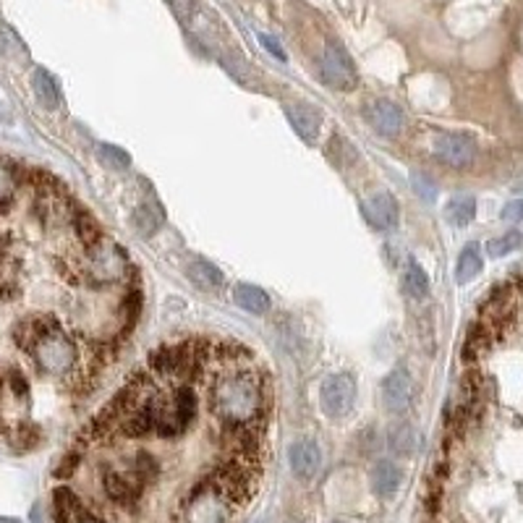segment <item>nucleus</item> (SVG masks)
I'll use <instances>...</instances> for the list:
<instances>
[{
    "mask_svg": "<svg viewBox=\"0 0 523 523\" xmlns=\"http://www.w3.org/2000/svg\"><path fill=\"white\" fill-rule=\"evenodd\" d=\"M16 343L35 358L45 375L79 377V348L55 317H29L16 325Z\"/></svg>",
    "mask_w": 523,
    "mask_h": 523,
    "instance_id": "obj_1",
    "label": "nucleus"
},
{
    "mask_svg": "<svg viewBox=\"0 0 523 523\" xmlns=\"http://www.w3.org/2000/svg\"><path fill=\"white\" fill-rule=\"evenodd\" d=\"M516 307H518V296L513 291V286H500L489 293V298L484 301L479 312V325L487 327L495 337H500L516 319Z\"/></svg>",
    "mask_w": 523,
    "mask_h": 523,
    "instance_id": "obj_2",
    "label": "nucleus"
},
{
    "mask_svg": "<svg viewBox=\"0 0 523 523\" xmlns=\"http://www.w3.org/2000/svg\"><path fill=\"white\" fill-rule=\"evenodd\" d=\"M356 379L346 372L330 375L319 387V406L322 414L330 418H343L354 411Z\"/></svg>",
    "mask_w": 523,
    "mask_h": 523,
    "instance_id": "obj_3",
    "label": "nucleus"
},
{
    "mask_svg": "<svg viewBox=\"0 0 523 523\" xmlns=\"http://www.w3.org/2000/svg\"><path fill=\"white\" fill-rule=\"evenodd\" d=\"M319 71H322V79L325 84H330L333 89H354L356 86V68L351 55L346 53V47L340 42H327L325 50H322V61H319Z\"/></svg>",
    "mask_w": 523,
    "mask_h": 523,
    "instance_id": "obj_4",
    "label": "nucleus"
},
{
    "mask_svg": "<svg viewBox=\"0 0 523 523\" xmlns=\"http://www.w3.org/2000/svg\"><path fill=\"white\" fill-rule=\"evenodd\" d=\"M435 157L448 167H468L477 160V142L468 134L445 131L435 139Z\"/></svg>",
    "mask_w": 523,
    "mask_h": 523,
    "instance_id": "obj_5",
    "label": "nucleus"
},
{
    "mask_svg": "<svg viewBox=\"0 0 523 523\" xmlns=\"http://www.w3.org/2000/svg\"><path fill=\"white\" fill-rule=\"evenodd\" d=\"M411 400H414V379L408 375V369L396 367L382 382V403L390 414L400 417L411 408Z\"/></svg>",
    "mask_w": 523,
    "mask_h": 523,
    "instance_id": "obj_6",
    "label": "nucleus"
},
{
    "mask_svg": "<svg viewBox=\"0 0 523 523\" xmlns=\"http://www.w3.org/2000/svg\"><path fill=\"white\" fill-rule=\"evenodd\" d=\"M364 217L375 226L377 230L396 228L397 217H400V207H397L396 196L387 191H379L369 199V205H364Z\"/></svg>",
    "mask_w": 523,
    "mask_h": 523,
    "instance_id": "obj_7",
    "label": "nucleus"
},
{
    "mask_svg": "<svg viewBox=\"0 0 523 523\" xmlns=\"http://www.w3.org/2000/svg\"><path fill=\"white\" fill-rule=\"evenodd\" d=\"M286 116H288V121H291L293 131H296L301 139H307V142H317L319 128H322V116L314 110L312 105L288 103L286 105Z\"/></svg>",
    "mask_w": 523,
    "mask_h": 523,
    "instance_id": "obj_8",
    "label": "nucleus"
},
{
    "mask_svg": "<svg viewBox=\"0 0 523 523\" xmlns=\"http://www.w3.org/2000/svg\"><path fill=\"white\" fill-rule=\"evenodd\" d=\"M319 463H322V456H319V448L314 445L312 439H298V442H293L291 471L298 479H312L314 474L319 471Z\"/></svg>",
    "mask_w": 523,
    "mask_h": 523,
    "instance_id": "obj_9",
    "label": "nucleus"
},
{
    "mask_svg": "<svg viewBox=\"0 0 523 523\" xmlns=\"http://www.w3.org/2000/svg\"><path fill=\"white\" fill-rule=\"evenodd\" d=\"M369 121H372L379 136H397L400 128H403V113L390 100H377L372 105V110H369Z\"/></svg>",
    "mask_w": 523,
    "mask_h": 523,
    "instance_id": "obj_10",
    "label": "nucleus"
},
{
    "mask_svg": "<svg viewBox=\"0 0 523 523\" xmlns=\"http://www.w3.org/2000/svg\"><path fill=\"white\" fill-rule=\"evenodd\" d=\"M163 223H166V212L157 205L155 196H149L145 205H139L134 212V228L139 230V236H145V238H152L157 230L163 228Z\"/></svg>",
    "mask_w": 523,
    "mask_h": 523,
    "instance_id": "obj_11",
    "label": "nucleus"
},
{
    "mask_svg": "<svg viewBox=\"0 0 523 523\" xmlns=\"http://www.w3.org/2000/svg\"><path fill=\"white\" fill-rule=\"evenodd\" d=\"M403 481V474L396 463L390 460H379L372 468V489H375L377 498H393Z\"/></svg>",
    "mask_w": 523,
    "mask_h": 523,
    "instance_id": "obj_12",
    "label": "nucleus"
},
{
    "mask_svg": "<svg viewBox=\"0 0 523 523\" xmlns=\"http://www.w3.org/2000/svg\"><path fill=\"white\" fill-rule=\"evenodd\" d=\"M186 275L191 277V283L194 286H199V288H207V291H215V288H220L223 286V272L220 267H215L209 259H202V256H196V259H191L186 267Z\"/></svg>",
    "mask_w": 523,
    "mask_h": 523,
    "instance_id": "obj_13",
    "label": "nucleus"
},
{
    "mask_svg": "<svg viewBox=\"0 0 523 523\" xmlns=\"http://www.w3.org/2000/svg\"><path fill=\"white\" fill-rule=\"evenodd\" d=\"M233 301L251 314H265L270 309V296L262 291L259 286H251V283H238L233 288Z\"/></svg>",
    "mask_w": 523,
    "mask_h": 523,
    "instance_id": "obj_14",
    "label": "nucleus"
},
{
    "mask_svg": "<svg viewBox=\"0 0 523 523\" xmlns=\"http://www.w3.org/2000/svg\"><path fill=\"white\" fill-rule=\"evenodd\" d=\"M32 89H35L37 100H40L47 110H55V107L61 105V86L55 82V76L47 74L45 68H35V74H32Z\"/></svg>",
    "mask_w": 523,
    "mask_h": 523,
    "instance_id": "obj_15",
    "label": "nucleus"
},
{
    "mask_svg": "<svg viewBox=\"0 0 523 523\" xmlns=\"http://www.w3.org/2000/svg\"><path fill=\"white\" fill-rule=\"evenodd\" d=\"M474 215H477V199H474V196H468V194H458V196H453V199L448 202V207H445V217H448V223H450V226H456V228L468 226V223L474 220Z\"/></svg>",
    "mask_w": 523,
    "mask_h": 523,
    "instance_id": "obj_16",
    "label": "nucleus"
},
{
    "mask_svg": "<svg viewBox=\"0 0 523 523\" xmlns=\"http://www.w3.org/2000/svg\"><path fill=\"white\" fill-rule=\"evenodd\" d=\"M484 267V259H481V251L477 244H468V246H463L458 256V265H456V280H458L460 286H466V283H471L477 275Z\"/></svg>",
    "mask_w": 523,
    "mask_h": 523,
    "instance_id": "obj_17",
    "label": "nucleus"
},
{
    "mask_svg": "<svg viewBox=\"0 0 523 523\" xmlns=\"http://www.w3.org/2000/svg\"><path fill=\"white\" fill-rule=\"evenodd\" d=\"M390 450L400 456V458H408L414 456L418 448V429L414 424H397L396 429L390 432Z\"/></svg>",
    "mask_w": 523,
    "mask_h": 523,
    "instance_id": "obj_18",
    "label": "nucleus"
},
{
    "mask_svg": "<svg viewBox=\"0 0 523 523\" xmlns=\"http://www.w3.org/2000/svg\"><path fill=\"white\" fill-rule=\"evenodd\" d=\"M403 291L417 301H424L429 296V275L418 262H408V267L403 272Z\"/></svg>",
    "mask_w": 523,
    "mask_h": 523,
    "instance_id": "obj_19",
    "label": "nucleus"
},
{
    "mask_svg": "<svg viewBox=\"0 0 523 523\" xmlns=\"http://www.w3.org/2000/svg\"><path fill=\"white\" fill-rule=\"evenodd\" d=\"M19 188V173L11 160H0V212L8 207Z\"/></svg>",
    "mask_w": 523,
    "mask_h": 523,
    "instance_id": "obj_20",
    "label": "nucleus"
},
{
    "mask_svg": "<svg viewBox=\"0 0 523 523\" xmlns=\"http://www.w3.org/2000/svg\"><path fill=\"white\" fill-rule=\"evenodd\" d=\"M523 244V236L518 233V230H510V233H502V236H498V238H492L489 244H487V254L489 256H508L510 251L521 249Z\"/></svg>",
    "mask_w": 523,
    "mask_h": 523,
    "instance_id": "obj_21",
    "label": "nucleus"
},
{
    "mask_svg": "<svg viewBox=\"0 0 523 523\" xmlns=\"http://www.w3.org/2000/svg\"><path fill=\"white\" fill-rule=\"evenodd\" d=\"M97 157L103 160V166H107L110 170H126V167L131 166V157H128V152L121 149V146L116 145H100L97 146Z\"/></svg>",
    "mask_w": 523,
    "mask_h": 523,
    "instance_id": "obj_22",
    "label": "nucleus"
},
{
    "mask_svg": "<svg viewBox=\"0 0 523 523\" xmlns=\"http://www.w3.org/2000/svg\"><path fill=\"white\" fill-rule=\"evenodd\" d=\"M220 63H223V68L228 71V74L233 76V79H236V82L251 84L249 63L238 61V58H233V55H223V58H220Z\"/></svg>",
    "mask_w": 523,
    "mask_h": 523,
    "instance_id": "obj_23",
    "label": "nucleus"
},
{
    "mask_svg": "<svg viewBox=\"0 0 523 523\" xmlns=\"http://www.w3.org/2000/svg\"><path fill=\"white\" fill-rule=\"evenodd\" d=\"M411 186L417 188V194L424 202H435V199H438V186H435L432 178H427L424 173H414V176H411Z\"/></svg>",
    "mask_w": 523,
    "mask_h": 523,
    "instance_id": "obj_24",
    "label": "nucleus"
},
{
    "mask_svg": "<svg viewBox=\"0 0 523 523\" xmlns=\"http://www.w3.org/2000/svg\"><path fill=\"white\" fill-rule=\"evenodd\" d=\"M502 220L505 223H518L523 220V199H513L502 207Z\"/></svg>",
    "mask_w": 523,
    "mask_h": 523,
    "instance_id": "obj_25",
    "label": "nucleus"
},
{
    "mask_svg": "<svg viewBox=\"0 0 523 523\" xmlns=\"http://www.w3.org/2000/svg\"><path fill=\"white\" fill-rule=\"evenodd\" d=\"M259 42H262V45H265V47L270 50V53L275 55V58H277V61H286V53L280 50V45H277V40H272L270 35H259Z\"/></svg>",
    "mask_w": 523,
    "mask_h": 523,
    "instance_id": "obj_26",
    "label": "nucleus"
},
{
    "mask_svg": "<svg viewBox=\"0 0 523 523\" xmlns=\"http://www.w3.org/2000/svg\"><path fill=\"white\" fill-rule=\"evenodd\" d=\"M76 523H107V521H105V518H100V516H95V513H89V510H86V513H84L82 518H79Z\"/></svg>",
    "mask_w": 523,
    "mask_h": 523,
    "instance_id": "obj_27",
    "label": "nucleus"
},
{
    "mask_svg": "<svg viewBox=\"0 0 523 523\" xmlns=\"http://www.w3.org/2000/svg\"><path fill=\"white\" fill-rule=\"evenodd\" d=\"M0 523H24L19 518H8V516H0Z\"/></svg>",
    "mask_w": 523,
    "mask_h": 523,
    "instance_id": "obj_28",
    "label": "nucleus"
},
{
    "mask_svg": "<svg viewBox=\"0 0 523 523\" xmlns=\"http://www.w3.org/2000/svg\"><path fill=\"white\" fill-rule=\"evenodd\" d=\"M3 32H5V26L0 24V50H3Z\"/></svg>",
    "mask_w": 523,
    "mask_h": 523,
    "instance_id": "obj_29",
    "label": "nucleus"
},
{
    "mask_svg": "<svg viewBox=\"0 0 523 523\" xmlns=\"http://www.w3.org/2000/svg\"><path fill=\"white\" fill-rule=\"evenodd\" d=\"M333 523H340V521H333Z\"/></svg>",
    "mask_w": 523,
    "mask_h": 523,
    "instance_id": "obj_30",
    "label": "nucleus"
}]
</instances>
